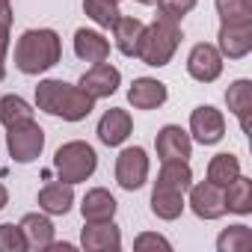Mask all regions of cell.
I'll list each match as a JSON object with an SVG mask.
<instances>
[{
  "mask_svg": "<svg viewBox=\"0 0 252 252\" xmlns=\"http://www.w3.org/2000/svg\"><path fill=\"white\" fill-rule=\"evenodd\" d=\"M63 60V39L51 27L24 30L15 42V68L27 77L51 71Z\"/></svg>",
  "mask_w": 252,
  "mask_h": 252,
  "instance_id": "6da1fadb",
  "label": "cell"
},
{
  "mask_svg": "<svg viewBox=\"0 0 252 252\" xmlns=\"http://www.w3.org/2000/svg\"><path fill=\"white\" fill-rule=\"evenodd\" d=\"M36 107L48 116L63 119V122H83L95 110V98L86 95L80 86L65 83V80H39Z\"/></svg>",
  "mask_w": 252,
  "mask_h": 252,
  "instance_id": "7a4b0ae2",
  "label": "cell"
},
{
  "mask_svg": "<svg viewBox=\"0 0 252 252\" xmlns=\"http://www.w3.org/2000/svg\"><path fill=\"white\" fill-rule=\"evenodd\" d=\"M178 45H181V21L158 12V18L143 30L140 48H137V60L152 65V68H163V65L172 63Z\"/></svg>",
  "mask_w": 252,
  "mask_h": 252,
  "instance_id": "3957f363",
  "label": "cell"
},
{
  "mask_svg": "<svg viewBox=\"0 0 252 252\" xmlns=\"http://www.w3.org/2000/svg\"><path fill=\"white\" fill-rule=\"evenodd\" d=\"M54 169L60 175V181L65 184H83L86 178L95 175L98 169V155L89 143L83 140H71V143H63L54 155Z\"/></svg>",
  "mask_w": 252,
  "mask_h": 252,
  "instance_id": "277c9868",
  "label": "cell"
},
{
  "mask_svg": "<svg viewBox=\"0 0 252 252\" xmlns=\"http://www.w3.org/2000/svg\"><path fill=\"white\" fill-rule=\"evenodd\" d=\"M6 152L15 163H33L45 152V131L36 119L15 122L6 128Z\"/></svg>",
  "mask_w": 252,
  "mask_h": 252,
  "instance_id": "5b68a950",
  "label": "cell"
},
{
  "mask_svg": "<svg viewBox=\"0 0 252 252\" xmlns=\"http://www.w3.org/2000/svg\"><path fill=\"white\" fill-rule=\"evenodd\" d=\"M149 169H152V163H149V155H146L143 146H128V149H122L119 158H116V181H119L122 190H128V193L146 187Z\"/></svg>",
  "mask_w": 252,
  "mask_h": 252,
  "instance_id": "8992f818",
  "label": "cell"
},
{
  "mask_svg": "<svg viewBox=\"0 0 252 252\" xmlns=\"http://www.w3.org/2000/svg\"><path fill=\"white\" fill-rule=\"evenodd\" d=\"M190 140H196L199 146H217L225 137V116L222 110L202 104L190 113Z\"/></svg>",
  "mask_w": 252,
  "mask_h": 252,
  "instance_id": "52a82bcc",
  "label": "cell"
},
{
  "mask_svg": "<svg viewBox=\"0 0 252 252\" xmlns=\"http://www.w3.org/2000/svg\"><path fill=\"white\" fill-rule=\"evenodd\" d=\"M190 199H187V205H190V211L199 217V220H220V217H225L228 211H225V193H222V187L220 184H214V181H199V184H190Z\"/></svg>",
  "mask_w": 252,
  "mask_h": 252,
  "instance_id": "ba28073f",
  "label": "cell"
},
{
  "mask_svg": "<svg viewBox=\"0 0 252 252\" xmlns=\"http://www.w3.org/2000/svg\"><path fill=\"white\" fill-rule=\"evenodd\" d=\"M187 74L199 83H214L222 74V54L217 51V45L196 42L187 54Z\"/></svg>",
  "mask_w": 252,
  "mask_h": 252,
  "instance_id": "9c48e42d",
  "label": "cell"
},
{
  "mask_svg": "<svg viewBox=\"0 0 252 252\" xmlns=\"http://www.w3.org/2000/svg\"><path fill=\"white\" fill-rule=\"evenodd\" d=\"M155 149L160 163L163 160H190L193 158V140L181 125H163L155 137Z\"/></svg>",
  "mask_w": 252,
  "mask_h": 252,
  "instance_id": "30bf717a",
  "label": "cell"
},
{
  "mask_svg": "<svg viewBox=\"0 0 252 252\" xmlns=\"http://www.w3.org/2000/svg\"><path fill=\"white\" fill-rule=\"evenodd\" d=\"M217 51L222 54V60H243L252 51V21H240V24H220L217 33Z\"/></svg>",
  "mask_w": 252,
  "mask_h": 252,
  "instance_id": "8fae6325",
  "label": "cell"
},
{
  "mask_svg": "<svg viewBox=\"0 0 252 252\" xmlns=\"http://www.w3.org/2000/svg\"><path fill=\"white\" fill-rule=\"evenodd\" d=\"M77 86H80L86 95H92L95 101H101V98H110V95L122 86V71L104 60V63H95L89 71H83V77H80Z\"/></svg>",
  "mask_w": 252,
  "mask_h": 252,
  "instance_id": "7c38bea8",
  "label": "cell"
},
{
  "mask_svg": "<svg viewBox=\"0 0 252 252\" xmlns=\"http://www.w3.org/2000/svg\"><path fill=\"white\" fill-rule=\"evenodd\" d=\"M80 246L86 252H119L122 249V231L113 220L86 222L80 231Z\"/></svg>",
  "mask_w": 252,
  "mask_h": 252,
  "instance_id": "4fadbf2b",
  "label": "cell"
},
{
  "mask_svg": "<svg viewBox=\"0 0 252 252\" xmlns=\"http://www.w3.org/2000/svg\"><path fill=\"white\" fill-rule=\"evenodd\" d=\"M131 131H134V119H131V113L128 110H122V107H110L101 119H98V140L104 143V146H110V149H116V146H122L125 140L131 137Z\"/></svg>",
  "mask_w": 252,
  "mask_h": 252,
  "instance_id": "5bb4252c",
  "label": "cell"
},
{
  "mask_svg": "<svg viewBox=\"0 0 252 252\" xmlns=\"http://www.w3.org/2000/svg\"><path fill=\"white\" fill-rule=\"evenodd\" d=\"M166 98H169V89L158 77H137L128 89V101L134 110H158L166 104Z\"/></svg>",
  "mask_w": 252,
  "mask_h": 252,
  "instance_id": "9a60e30c",
  "label": "cell"
},
{
  "mask_svg": "<svg viewBox=\"0 0 252 252\" xmlns=\"http://www.w3.org/2000/svg\"><path fill=\"white\" fill-rule=\"evenodd\" d=\"M36 202H39V211H45L48 217H65L74 205V184H65V181L45 184Z\"/></svg>",
  "mask_w": 252,
  "mask_h": 252,
  "instance_id": "2e32d148",
  "label": "cell"
},
{
  "mask_svg": "<svg viewBox=\"0 0 252 252\" xmlns=\"http://www.w3.org/2000/svg\"><path fill=\"white\" fill-rule=\"evenodd\" d=\"M74 54H77V60L92 63V65L95 63H104L110 57V39L104 33H98V30L80 27L74 33Z\"/></svg>",
  "mask_w": 252,
  "mask_h": 252,
  "instance_id": "e0dca14e",
  "label": "cell"
},
{
  "mask_svg": "<svg viewBox=\"0 0 252 252\" xmlns=\"http://www.w3.org/2000/svg\"><path fill=\"white\" fill-rule=\"evenodd\" d=\"M21 231H24V237H27V246L30 249H36V252H45L51 243H54V222H51V217L42 211V214H24L21 217Z\"/></svg>",
  "mask_w": 252,
  "mask_h": 252,
  "instance_id": "ac0fdd59",
  "label": "cell"
},
{
  "mask_svg": "<svg viewBox=\"0 0 252 252\" xmlns=\"http://www.w3.org/2000/svg\"><path fill=\"white\" fill-rule=\"evenodd\" d=\"M116 199L110 190L104 187H95L83 196L80 202V214H83V222H104V220H113L116 217Z\"/></svg>",
  "mask_w": 252,
  "mask_h": 252,
  "instance_id": "d6986e66",
  "label": "cell"
},
{
  "mask_svg": "<svg viewBox=\"0 0 252 252\" xmlns=\"http://www.w3.org/2000/svg\"><path fill=\"white\" fill-rule=\"evenodd\" d=\"M225 104H228V113L237 116L240 122V131L249 134V113H252V80L240 77L234 80L228 89H225Z\"/></svg>",
  "mask_w": 252,
  "mask_h": 252,
  "instance_id": "ffe728a7",
  "label": "cell"
},
{
  "mask_svg": "<svg viewBox=\"0 0 252 252\" xmlns=\"http://www.w3.org/2000/svg\"><path fill=\"white\" fill-rule=\"evenodd\" d=\"M184 208H187V199H184L181 190H169V187L155 184V190H152V214L158 220L172 222V220H178L184 214Z\"/></svg>",
  "mask_w": 252,
  "mask_h": 252,
  "instance_id": "44dd1931",
  "label": "cell"
},
{
  "mask_svg": "<svg viewBox=\"0 0 252 252\" xmlns=\"http://www.w3.org/2000/svg\"><path fill=\"white\" fill-rule=\"evenodd\" d=\"M143 30H146V24H143L140 18H134V15H122V18L113 24L116 48H119L125 57H137V48H140Z\"/></svg>",
  "mask_w": 252,
  "mask_h": 252,
  "instance_id": "7402d4cb",
  "label": "cell"
},
{
  "mask_svg": "<svg viewBox=\"0 0 252 252\" xmlns=\"http://www.w3.org/2000/svg\"><path fill=\"white\" fill-rule=\"evenodd\" d=\"M222 193H225V211L240 214V217L252 214V178H246L240 172L231 184L222 187Z\"/></svg>",
  "mask_w": 252,
  "mask_h": 252,
  "instance_id": "603a6c76",
  "label": "cell"
},
{
  "mask_svg": "<svg viewBox=\"0 0 252 252\" xmlns=\"http://www.w3.org/2000/svg\"><path fill=\"white\" fill-rule=\"evenodd\" d=\"M155 184L187 193V190H190V184H193V169H190V163H187V160H163Z\"/></svg>",
  "mask_w": 252,
  "mask_h": 252,
  "instance_id": "cb8c5ba5",
  "label": "cell"
},
{
  "mask_svg": "<svg viewBox=\"0 0 252 252\" xmlns=\"http://www.w3.org/2000/svg\"><path fill=\"white\" fill-rule=\"evenodd\" d=\"M237 175H240V160H237V155L220 152V155L211 158V163H208V181L225 187V184H231Z\"/></svg>",
  "mask_w": 252,
  "mask_h": 252,
  "instance_id": "d4e9b609",
  "label": "cell"
},
{
  "mask_svg": "<svg viewBox=\"0 0 252 252\" xmlns=\"http://www.w3.org/2000/svg\"><path fill=\"white\" fill-rule=\"evenodd\" d=\"M83 12L89 21H95L104 30H113V24L122 18V9L116 0H83Z\"/></svg>",
  "mask_w": 252,
  "mask_h": 252,
  "instance_id": "484cf974",
  "label": "cell"
},
{
  "mask_svg": "<svg viewBox=\"0 0 252 252\" xmlns=\"http://www.w3.org/2000/svg\"><path fill=\"white\" fill-rule=\"evenodd\" d=\"M217 249L220 252H246V249H252V228L243 225V222L222 228V234L217 237Z\"/></svg>",
  "mask_w": 252,
  "mask_h": 252,
  "instance_id": "4316f807",
  "label": "cell"
},
{
  "mask_svg": "<svg viewBox=\"0 0 252 252\" xmlns=\"http://www.w3.org/2000/svg\"><path fill=\"white\" fill-rule=\"evenodd\" d=\"M33 113L36 110L21 95H3V98H0V122H3V128H9V125H15V122L33 119Z\"/></svg>",
  "mask_w": 252,
  "mask_h": 252,
  "instance_id": "83f0119b",
  "label": "cell"
},
{
  "mask_svg": "<svg viewBox=\"0 0 252 252\" xmlns=\"http://www.w3.org/2000/svg\"><path fill=\"white\" fill-rule=\"evenodd\" d=\"M217 12L222 24L252 21V0H217Z\"/></svg>",
  "mask_w": 252,
  "mask_h": 252,
  "instance_id": "f1b7e54d",
  "label": "cell"
},
{
  "mask_svg": "<svg viewBox=\"0 0 252 252\" xmlns=\"http://www.w3.org/2000/svg\"><path fill=\"white\" fill-rule=\"evenodd\" d=\"M27 237L21 225L15 222H0V252H27Z\"/></svg>",
  "mask_w": 252,
  "mask_h": 252,
  "instance_id": "f546056e",
  "label": "cell"
},
{
  "mask_svg": "<svg viewBox=\"0 0 252 252\" xmlns=\"http://www.w3.org/2000/svg\"><path fill=\"white\" fill-rule=\"evenodd\" d=\"M196 3H199V0H158V12H163V15L181 21L187 12L196 9Z\"/></svg>",
  "mask_w": 252,
  "mask_h": 252,
  "instance_id": "4dcf8cb0",
  "label": "cell"
},
{
  "mask_svg": "<svg viewBox=\"0 0 252 252\" xmlns=\"http://www.w3.org/2000/svg\"><path fill=\"white\" fill-rule=\"evenodd\" d=\"M134 249H140V252H146V249H163V252H169L172 243L163 234H158V231H143V234H137Z\"/></svg>",
  "mask_w": 252,
  "mask_h": 252,
  "instance_id": "1f68e13d",
  "label": "cell"
},
{
  "mask_svg": "<svg viewBox=\"0 0 252 252\" xmlns=\"http://www.w3.org/2000/svg\"><path fill=\"white\" fill-rule=\"evenodd\" d=\"M9 42H12V27L0 24V63H6V51H9Z\"/></svg>",
  "mask_w": 252,
  "mask_h": 252,
  "instance_id": "d6a6232c",
  "label": "cell"
},
{
  "mask_svg": "<svg viewBox=\"0 0 252 252\" xmlns=\"http://www.w3.org/2000/svg\"><path fill=\"white\" fill-rule=\"evenodd\" d=\"M0 24L12 27V0H0Z\"/></svg>",
  "mask_w": 252,
  "mask_h": 252,
  "instance_id": "836d02e7",
  "label": "cell"
},
{
  "mask_svg": "<svg viewBox=\"0 0 252 252\" xmlns=\"http://www.w3.org/2000/svg\"><path fill=\"white\" fill-rule=\"evenodd\" d=\"M6 205H9V190H6L3 184H0V211H3Z\"/></svg>",
  "mask_w": 252,
  "mask_h": 252,
  "instance_id": "e575fe53",
  "label": "cell"
},
{
  "mask_svg": "<svg viewBox=\"0 0 252 252\" xmlns=\"http://www.w3.org/2000/svg\"><path fill=\"white\" fill-rule=\"evenodd\" d=\"M137 3H143V6H155L158 0H137Z\"/></svg>",
  "mask_w": 252,
  "mask_h": 252,
  "instance_id": "d590c367",
  "label": "cell"
},
{
  "mask_svg": "<svg viewBox=\"0 0 252 252\" xmlns=\"http://www.w3.org/2000/svg\"><path fill=\"white\" fill-rule=\"evenodd\" d=\"M6 77V63H0V80Z\"/></svg>",
  "mask_w": 252,
  "mask_h": 252,
  "instance_id": "8d00e7d4",
  "label": "cell"
},
{
  "mask_svg": "<svg viewBox=\"0 0 252 252\" xmlns=\"http://www.w3.org/2000/svg\"><path fill=\"white\" fill-rule=\"evenodd\" d=\"M116 3H119V0H116Z\"/></svg>",
  "mask_w": 252,
  "mask_h": 252,
  "instance_id": "74e56055",
  "label": "cell"
}]
</instances>
